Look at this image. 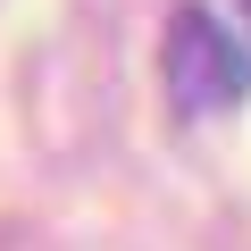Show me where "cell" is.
<instances>
[{"instance_id":"obj_2","label":"cell","mask_w":251,"mask_h":251,"mask_svg":"<svg viewBox=\"0 0 251 251\" xmlns=\"http://www.w3.org/2000/svg\"><path fill=\"white\" fill-rule=\"evenodd\" d=\"M243 9H251V0H243Z\"/></svg>"},{"instance_id":"obj_1","label":"cell","mask_w":251,"mask_h":251,"mask_svg":"<svg viewBox=\"0 0 251 251\" xmlns=\"http://www.w3.org/2000/svg\"><path fill=\"white\" fill-rule=\"evenodd\" d=\"M159 75H168V92H176L184 117L234 109V100L251 92V59H243V42L226 34V17H209V9H176V17H168Z\"/></svg>"}]
</instances>
